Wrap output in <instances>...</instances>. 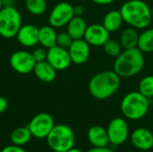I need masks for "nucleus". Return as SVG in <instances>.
I'll use <instances>...</instances> for the list:
<instances>
[{"label":"nucleus","mask_w":153,"mask_h":152,"mask_svg":"<svg viewBox=\"0 0 153 152\" xmlns=\"http://www.w3.org/2000/svg\"><path fill=\"white\" fill-rule=\"evenodd\" d=\"M124 22L136 30L146 29L152 22V11L144 0H128L120 8Z\"/></svg>","instance_id":"1"},{"label":"nucleus","mask_w":153,"mask_h":152,"mask_svg":"<svg viewBox=\"0 0 153 152\" xmlns=\"http://www.w3.org/2000/svg\"><path fill=\"white\" fill-rule=\"evenodd\" d=\"M143 54L138 47L124 49L116 57L113 70L123 78H129L138 74L145 65Z\"/></svg>","instance_id":"2"},{"label":"nucleus","mask_w":153,"mask_h":152,"mask_svg":"<svg viewBox=\"0 0 153 152\" xmlns=\"http://www.w3.org/2000/svg\"><path fill=\"white\" fill-rule=\"evenodd\" d=\"M120 76L113 71H103L95 74L89 82L91 95L97 99H107L113 96L120 86Z\"/></svg>","instance_id":"3"},{"label":"nucleus","mask_w":153,"mask_h":152,"mask_svg":"<svg viewBox=\"0 0 153 152\" xmlns=\"http://www.w3.org/2000/svg\"><path fill=\"white\" fill-rule=\"evenodd\" d=\"M150 99L139 91L127 93L121 100L120 109L123 116L130 120H140L143 118L150 108Z\"/></svg>","instance_id":"4"},{"label":"nucleus","mask_w":153,"mask_h":152,"mask_svg":"<svg viewBox=\"0 0 153 152\" xmlns=\"http://www.w3.org/2000/svg\"><path fill=\"white\" fill-rule=\"evenodd\" d=\"M47 142L52 151L66 152L74 146L75 136L72 128L66 125H55L49 134Z\"/></svg>","instance_id":"5"},{"label":"nucleus","mask_w":153,"mask_h":152,"mask_svg":"<svg viewBox=\"0 0 153 152\" xmlns=\"http://www.w3.org/2000/svg\"><path fill=\"white\" fill-rule=\"evenodd\" d=\"M22 25L20 12L14 6H3L0 10V36L12 39L16 36Z\"/></svg>","instance_id":"6"},{"label":"nucleus","mask_w":153,"mask_h":152,"mask_svg":"<svg viewBox=\"0 0 153 152\" xmlns=\"http://www.w3.org/2000/svg\"><path fill=\"white\" fill-rule=\"evenodd\" d=\"M54 126V119L48 113H39L34 116L27 125L32 137L37 139H46Z\"/></svg>","instance_id":"7"},{"label":"nucleus","mask_w":153,"mask_h":152,"mask_svg":"<svg viewBox=\"0 0 153 152\" xmlns=\"http://www.w3.org/2000/svg\"><path fill=\"white\" fill-rule=\"evenodd\" d=\"M74 16V5L68 2H59L51 10L48 16L49 25L55 29L66 26Z\"/></svg>","instance_id":"8"},{"label":"nucleus","mask_w":153,"mask_h":152,"mask_svg":"<svg viewBox=\"0 0 153 152\" xmlns=\"http://www.w3.org/2000/svg\"><path fill=\"white\" fill-rule=\"evenodd\" d=\"M12 69L20 74H28L33 72L36 61L30 52L26 50L14 51L9 59Z\"/></svg>","instance_id":"9"},{"label":"nucleus","mask_w":153,"mask_h":152,"mask_svg":"<svg viewBox=\"0 0 153 152\" xmlns=\"http://www.w3.org/2000/svg\"><path fill=\"white\" fill-rule=\"evenodd\" d=\"M109 143L118 146L125 143L129 136L128 124L123 117L113 118L107 128Z\"/></svg>","instance_id":"10"},{"label":"nucleus","mask_w":153,"mask_h":152,"mask_svg":"<svg viewBox=\"0 0 153 152\" xmlns=\"http://www.w3.org/2000/svg\"><path fill=\"white\" fill-rule=\"evenodd\" d=\"M47 61L56 71H64L72 64L68 49L61 47L57 45L48 49Z\"/></svg>","instance_id":"11"},{"label":"nucleus","mask_w":153,"mask_h":152,"mask_svg":"<svg viewBox=\"0 0 153 152\" xmlns=\"http://www.w3.org/2000/svg\"><path fill=\"white\" fill-rule=\"evenodd\" d=\"M83 39L90 46L103 47L109 39V32L102 24H91L87 26Z\"/></svg>","instance_id":"12"},{"label":"nucleus","mask_w":153,"mask_h":152,"mask_svg":"<svg viewBox=\"0 0 153 152\" xmlns=\"http://www.w3.org/2000/svg\"><path fill=\"white\" fill-rule=\"evenodd\" d=\"M91 46L84 39H74L71 46L68 47V52L72 60V63L76 65H82L90 57Z\"/></svg>","instance_id":"13"},{"label":"nucleus","mask_w":153,"mask_h":152,"mask_svg":"<svg viewBox=\"0 0 153 152\" xmlns=\"http://www.w3.org/2000/svg\"><path fill=\"white\" fill-rule=\"evenodd\" d=\"M39 29L30 23L22 25L15 38L22 47H33L39 44Z\"/></svg>","instance_id":"14"},{"label":"nucleus","mask_w":153,"mask_h":152,"mask_svg":"<svg viewBox=\"0 0 153 152\" xmlns=\"http://www.w3.org/2000/svg\"><path fill=\"white\" fill-rule=\"evenodd\" d=\"M133 145L140 151H150L153 148V133L146 128H137L131 135Z\"/></svg>","instance_id":"15"},{"label":"nucleus","mask_w":153,"mask_h":152,"mask_svg":"<svg viewBox=\"0 0 153 152\" xmlns=\"http://www.w3.org/2000/svg\"><path fill=\"white\" fill-rule=\"evenodd\" d=\"M87 137L93 147H107L109 143L107 129L100 125H92L89 128Z\"/></svg>","instance_id":"16"},{"label":"nucleus","mask_w":153,"mask_h":152,"mask_svg":"<svg viewBox=\"0 0 153 152\" xmlns=\"http://www.w3.org/2000/svg\"><path fill=\"white\" fill-rule=\"evenodd\" d=\"M33 73L35 76L43 82H51L56 76V70L47 60L36 63Z\"/></svg>","instance_id":"17"},{"label":"nucleus","mask_w":153,"mask_h":152,"mask_svg":"<svg viewBox=\"0 0 153 152\" xmlns=\"http://www.w3.org/2000/svg\"><path fill=\"white\" fill-rule=\"evenodd\" d=\"M57 33L51 25H45L39 29V44L48 49L56 45Z\"/></svg>","instance_id":"18"},{"label":"nucleus","mask_w":153,"mask_h":152,"mask_svg":"<svg viewBox=\"0 0 153 152\" xmlns=\"http://www.w3.org/2000/svg\"><path fill=\"white\" fill-rule=\"evenodd\" d=\"M124 22L123 16L120 10H112L106 13L103 18L102 25L108 30L109 33L119 30Z\"/></svg>","instance_id":"19"},{"label":"nucleus","mask_w":153,"mask_h":152,"mask_svg":"<svg viewBox=\"0 0 153 152\" xmlns=\"http://www.w3.org/2000/svg\"><path fill=\"white\" fill-rule=\"evenodd\" d=\"M66 26V31L71 35L74 39H83L87 29V24L85 20L82 16H74Z\"/></svg>","instance_id":"20"},{"label":"nucleus","mask_w":153,"mask_h":152,"mask_svg":"<svg viewBox=\"0 0 153 152\" xmlns=\"http://www.w3.org/2000/svg\"><path fill=\"white\" fill-rule=\"evenodd\" d=\"M139 33L136 29L133 27L126 28L122 30L120 35V44L124 49L137 47L139 40Z\"/></svg>","instance_id":"21"},{"label":"nucleus","mask_w":153,"mask_h":152,"mask_svg":"<svg viewBox=\"0 0 153 152\" xmlns=\"http://www.w3.org/2000/svg\"><path fill=\"white\" fill-rule=\"evenodd\" d=\"M31 137L32 135L26 125V126H21L13 129L10 134V141L12 144L23 146L30 141Z\"/></svg>","instance_id":"22"},{"label":"nucleus","mask_w":153,"mask_h":152,"mask_svg":"<svg viewBox=\"0 0 153 152\" xmlns=\"http://www.w3.org/2000/svg\"><path fill=\"white\" fill-rule=\"evenodd\" d=\"M137 47L143 53L153 52V28L146 29L139 35Z\"/></svg>","instance_id":"23"},{"label":"nucleus","mask_w":153,"mask_h":152,"mask_svg":"<svg viewBox=\"0 0 153 152\" xmlns=\"http://www.w3.org/2000/svg\"><path fill=\"white\" fill-rule=\"evenodd\" d=\"M25 8L32 15L39 16L48 8L47 0H25Z\"/></svg>","instance_id":"24"},{"label":"nucleus","mask_w":153,"mask_h":152,"mask_svg":"<svg viewBox=\"0 0 153 152\" xmlns=\"http://www.w3.org/2000/svg\"><path fill=\"white\" fill-rule=\"evenodd\" d=\"M139 92L148 99L153 98V75L143 77L139 82Z\"/></svg>","instance_id":"25"},{"label":"nucleus","mask_w":153,"mask_h":152,"mask_svg":"<svg viewBox=\"0 0 153 152\" xmlns=\"http://www.w3.org/2000/svg\"><path fill=\"white\" fill-rule=\"evenodd\" d=\"M122 46L120 42H117L115 39H108L107 42L103 45V50L110 57H117L120 55V53L123 51L122 50Z\"/></svg>","instance_id":"26"},{"label":"nucleus","mask_w":153,"mask_h":152,"mask_svg":"<svg viewBox=\"0 0 153 152\" xmlns=\"http://www.w3.org/2000/svg\"><path fill=\"white\" fill-rule=\"evenodd\" d=\"M73 41H74V39L71 37V35L67 31H62L60 33H57V37H56L57 46L68 49V47L71 46Z\"/></svg>","instance_id":"27"},{"label":"nucleus","mask_w":153,"mask_h":152,"mask_svg":"<svg viewBox=\"0 0 153 152\" xmlns=\"http://www.w3.org/2000/svg\"><path fill=\"white\" fill-rule=\"evenodd\" d=\"M33 58L35 59L36 63L46 61L47 60V56H48V49L41 47H37L31 52Z\"/></svg>","instance_id":"28"},{"label":"nucleus","mask_w":153,"mask_h":152,"mask_svg":"<svg viewBox=\"0 0 153 152\" xmlns=\"http://www.w3.org/2000/svg\"><path fill=\"white\" fill-rule=\"evenodd\" d=\"M0 152H26V151L22 148V146H18V145L12 144V145H9V146H6V147L3 148Z\"/></svg>","instance_id":"29"},{"label":"nucleus","mask_w":153,"mask_h":152,"mask_svg":"<svg viewBox=\"0 0 153 152\" xmlns=\"http://www.w3.org/2000/svg\"><path fill=\"white\" fill-rule=\"evenodd\" d=\"M7 107H8L7 99L4 97L0 96V114L4 113L7 109Z\"/></svg>","instance_id":"30"},{"label":"nucleus","mask_w":153,"mask_h":152,"mask_svg":"<svg viewBox=\"0 0 153 152\" xmlns=\"http://www.w3.org/2000/svg\"><path fill=\"white\" fill-rule=\"evenodd\" d=\"M88 152H115L112 149L107 147H93Z\"/></svg>","instance_id":"31"},{"label":"nucleus","mask_w":153,"mask_h":152,"mask_svg":"<svg viewBox=\"0 0 153 152\" xmlns=\"http://www.w3.org/2000/svg\"><path fill=\"white\" fill-rule=\"evenodd\" d=\"M84 13V8L81 4H76L74 6V16H82Z\"/></svg>","instance_id":"32"},{"label":"nucleus","mask_w":153,"mask_h":152,"mask_svg":"<svg viewBox=\"0 0 153 152\" xmlns=\"http://www.w3.org/2000/svg\"><path fill=\"white\" fill-rule=\"evenodd\" d=\"M93 3L97 4H100V5H107V4H112L115 0H91Z\"/></svg>","instance_id":"33"},{"label":"nucleus","mask_w":153,"mask_h":152,"mask_svg":"<svg viewBox=\"0 0 153 152\" xmlns=\"http://www.w3.org/2000/svg\"><path fill=\"white\" fill-rule=\"evenodd\" d=\"M4 6H14L15 0H2Z\"/></svg>","instance_id":"34"},{"label":"nucleus","mask_w":153,"mask_h":152,"mask_svg":"<svg viewBox=\"0 0 153 152\" xmlns=\"http://www.w3.org/2000/svg\"><path fill=\"white\" fill-rule=\"evenodd\" d=\"M66 152H83L82 151L79 150V149H76V148H72L71 150H69L68 151Z\"/></svg>","instance_id":"35"},{"label":"nucleus","mask_w":153,"mask_h":152,"mask_svg":"<svg viewBox=\"0 0 153 152\" xmlns=\"http://www.w3.org/2000/svg\"><path fill=\"white\" fill-rule=\"evenodd\" d=\"M3 6H4V5H3V2H2V0H0V10L3 8Z\"/></svg>","instance_id":"36"},{"label":"nucleus","mask_w":153,"mask_h":152,"mask_svg":"<svg viewBox=\"0 0 153 152\" xmlns=\"http://www.w3.org/2000/svg\"><path fill=\"white\" fill-rule=\"evenodd\" d=\"M151 11H152V18H153V6L151 8Z\"/></svg>","instance_id":"37"},{"label":"nucleus","mask_w":153,"mask_h":152,"mask_svg":"<svg viewBox=\"0 0 153 152\" xmlns=\"http://www.w3.org/2000/svg\"><path fill=\"white\" fill-rule=\"evenodd\" d=\"M144 1H153V0H144Z\"/></svg>","instance_id":"38"},{"label":"nucleus","mask_w":153,"mask_h":152,"mask_svg":"<svg viewBox=\"0 0 153 152\" xmlns=\"http://www.w3.org/2000/svg\"><path fill=\"white\" fill-rule=\"evenodd\" d=\"M52 152H60V151H53Z\"/></svg>","instance_id":"39"},{"label":"nucleus","mask_w":153,"mask_h":152,"mask_svg":"<svg viewBox=\"0 0 153 152\" xmlns=\"http://www.w3.org/2000/svg\"><path fill=\"white\" fill-rule=\"evenodd\" d=\"M76 1H82V0H76Z\"/></svg>","instance_id":"40"},{"label":"nucleus","mask_w":153,"mask_h":152,"mask_svg":"<svg viewBox=\"0 0 153 152\" xmlns=\"http://www.w3.org/2000/svg\"><path fill=\"white\" fill-rule=\"evenodd\" d=\"M30 152H35V151H30Z\"/></svg>","instance_id":"41"}]
</instances>
